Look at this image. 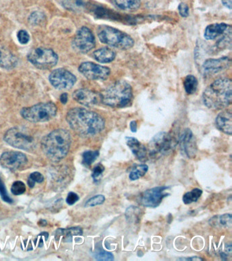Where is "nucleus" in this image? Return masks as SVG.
<instances>
[{"instance_id":"nucleus-7","label":"nucleus","mask_w":232,"mask_h":261,"mask_svg":"<svg viewBox=\"0 0 232 261\" xmlns=\"http://www.w3.org/2000/svg\"><path fill=\"white\" fill-rule=\"evenodd\" d=\"M5 140L10 146L20 150L29 151L35 146V138L25 129L14 127L7 131Z\"/></svg>"},{"instance_id":"nucleus-14","label":"nucleus","mask_w":232,"mask_h":261,"mask_svg":"<svg viewBox=\"0 0 232 261\" xmlns=\"http://www.w3.org/2000/svg\"><path fill=\"white\" fill-rule=\"evenodd\" d=\"M27 158L23 153L17 151H8L0 157V165L4 168L16 171L27 164Z\"/></svg>"},{"instance_id":"nucleus-44","label":"nucleus","mask_w":232,"mask_h":261,"mask_svg":"<svg viewBox=\"0 0 232 261\" xmlns=\"http://www.w3.org/2000/svg\"><path fill=\"white\" fill-rule=\"evenodd\" d=\"M130 129L132 132L136 133L137 131V123L136 121H132L130 123Z\"/></svg>"},{"instance_id":"nucleus-40","label":"nucleus","mask_w":232,"mask_h":261,"mask_svg":"<svg viewBox=\"0 0 232 261\" xmlns=\"http://www.w3.org/2000/svg\"><path fill=\"white\" fill-rule=\"evenodd\" d=\"M178 11H179L180 15L182 17H187L189 16V7L185 4H180L178 6Z\"/></svg>"},{"instance_id":"nucleus-38","label":"nucleus","mask_w":232,"mask_h":261,"mask_svg":"<svg viewBox=\"0 0 232 261\" xmlns=\"http://www.w3.org/2000/svg\"><path fill=\"white\" fill-rule=\"evenodd\" d=\"M17 39L18 41L22 45H26V44L29 43L30 37H29V33L26 31L20 30L17 33Z\"/></svg>"},{"instance_id":"nucleus-29","label":"nucleus","mask_w":232,"mask_h":261,"mask_svg":"<svg viewBox=\"0 0 232 261\" xmlns=\"http://www.w3.org/2000/svg\"><path fill=\"white\" fill-rule=\"evenodd\" d=\"M98 156V151H87L83 154V163L86 166H90Z\"/></svg>"},{"instance_id":"nucleus-10","label":"nucleus","mask_w":232,"mask_h":261,"mask_svg":"<svg viewBox=\"0 0 232 261\" xmlns=\"http://www.w3.org/2000/svg\"><path fill=\"white\" fill-rule=\"evenodd\" d=\"M96 47V39L92 31L87 27L80 28L72 41V47L80 53H87Z\"/></svg>"},{"instance_id":"nucleus-37","label":"nucleus","mask_w":232,"mask_h":261,"mask_svg":"<svg viewBox=\"0 0 232 261\" xmlns=\"http://www.w3.org/2000/svg\"><path fill=\"white\" fill-rule=\"evenodd\" d=\"M231 215L227 214L222 215L219 218V224L221 226L231 227Z\"/></svg>"},{"instance_id":"nucleus-26","label":"nucleus","mask_w":232,"mask_h":261,"mask_svg":"<svg viewBox=\"0 0 232 261\" xmlns=\"http://www.w3.org/2000/svg\"><path fill=\"white\" fill-rule=\"evenodd\" d=\"M148 167L147 165L141 164L136 165L132 169L130 173V179L131 180L134 181L138 180L139 178H142L144 175L147 173Z\"/></svg>"},{"instance_id":"nucleus-12","label":"nucleus","mask_w":232,"mask_h":261,"mask_svg":"<svg viewBox=\"0 0 232 261\" xmlns=\"http://www.w3.org/2000/svg\"><path fill=\"white\" fill-rule=\"evenodd\" d=\"M169 188L167 187H158L144 191L140 197V204L147 208H157L160 206L162 200L169 195L165 193V191Z\"/></svg>"},{"instance_id":"nucleus-27","label":"nucleus","mask_w":232,"mask_h":261,"mask_svg":"<svg viewBox=\"0 0 232 261\" xmlns=\"http://www.w3.org/2000/svg\"><path fill=\"white\" fill-rule=\"evenodd\" d=\"M202 191L200 189H194L193 190L187 192L182 197L184 204H190L192 203L196 202L201 197Z\"/></svg>"},{"instance_id":"nucleus-4","label":"nucleus","mask_w":232,"mask_h":261,"mask_svg":"<svg viewBox=\"0 0 232 261\" xmlns=\"http://www.w3.org/2000/svg\"><path fill=\"white\" fill-rule=\"evenodd\" d=\"M100 101L114 108L128 105L133 98L132 87L126 81H118L106 87L100 93Z\"/></svg>"},{"instance_id":"nucleus-18","label":"nucleus","mask_w":232,"mask_h":261,"mask_svg":"<svg viewBox=\"0 0 232 261\" xmlns=\"http://www.w3.org/2000/svg\"><path fill=\"white\" fill-rule=\"evenodd\" d=\"M231 29V26L225 23L212 24L206 28L204 38L206 41H215L217 39H220Z\"/></svg>"},{"instance_id":"nucleus-21","label":"nucleus","mask_w":232,"mask_h":261,"mask_svg":"<svg viewBox=\"0 0 232 261\" xmlns=\"http://www.w3.org/2000/svg\"><path fill=\"white\" fill-rule=\"evenodd\" d=\"M127 145L130 150L132 151L133 154L140 161L146 160V155H147V149L136 138L132 137H126Z\"/></svg>"},{"instance_id":"nucleus-45","label":"nucleus","mask_w":232,"mask_h":261,"mask_svg":"<svg viewBox=\"0 0 232 261\" xmlns=\"http://www.w3.org/2000/svg\"><path fill=\"white\" fill-rule=\"evenodd\" d=\"M35 183L34 181L29 178V180L27 181V184H28V186L30 187V188H33V187H34Z\"/></svg>"},{"instance_id":"nucleus-31","label":"nucleus","mask_w":232,"mask_h":261,"mask_svg":"<svg viewBox=\"0 0 232 261\" xmlns=\"http://www.w3.org/2000/svg\"><path fill=\"white\" fill-rule=\"evenodd\" d=\"M45 14L38 11H35L34 13H31L28 19L29 23L33 25H37L43 23L45 21Z\"/></svg>"},{"instance_id":"nucleus-16","label":"nucleus","mask_w":232,"mask_h":261,"mask_svg":"<svg viewBox=\"0 0 232 261\" xmlns=\"http://www.w3.org/2000/svg\"><path fill=\"white\" fill-rule=\"evenodd\" d=\"M231 60L228 57L208 59L202 65L204 75H214L229 68Z\"/></svg>"},{"instance_id":"nucleus-35","label":"nucleus","mask_w":232,"mask_h":261,"mask_svg":"<svg viewBox=\"0 0 232 261\" xmlns=\"http://www.w3.org/2000/svg\"><path fill=\"white\" fill-rule=\"evenodd\" d=\"M0 195H1L2 199H3L5 202L10 203V204L13 202V199H12L11 197H9V194H8L5 183L3 182L1 178H0Z\"/></svg>"},{"instance_id":"nucleus-32","label":"nucleus","mask_w":232,"mask_h":261,"mask_svg":"<svg viewBox=\"0 0 232 261\" xmlns=\"http://www.w3.org/2000/svg\"><path fill=\"white\" fill-rule=\"evenodd\" d=\"M105 197L102 195H98L96 196L91 197L88 201H87L85 206L88 208V207H94L99 206L104 204L105 201Z\"/></svg>"},{"instance_id":"nucleus-13","label":"nucleus","mask_w":232,"mask_h":261,"mask_svg":"<svg viewBox=\"0 0 232 261\" xmlns=\"http://www.w3.org/2000/svg\"><path fill=\"white\" fill-rule=\"evenodd\" d=\"M79 70L86 79L91 81H104L110 73L108 67L92 62L83 63L79 66Z\"/></svg>"},{"instance_id":"nucleus-11","label":"nucleus","mask_w":232,"mask_h":261,"mask_svg":"<svg viewBox=\"0 0 232 261\" xmlns=\"http://www.w3.org/2000/svg\"><path fill=\"white\" fill-rule=\"evenodd\" d=\"M49 81L55 89H70L75 85L76 78L70 71L63 68L56 69L49 76Z\"/></svg>"},{"instance_id":"nucleus-41","label":"nucleus","mask_w":232,"mask_h":261,"mask_svg":"<svg viewBox=\"0 0 232 261\" xmlns=\"http://www.w3.org/2000/svg\"><path fill=\"white\" fill-rule=\"evenodd\" d=\"M29 178L34 181L35 182L37 183H42L43 182L44 180H45L43 175L41 174V173L37 172V171L31 173L30 176H29Z\"/></svg>"},{"instance_id":"nucleus-19","label":"nucleus","mask_w":232,"mask_h":261,"mask_svg":"<svg viewBox=\"0 0 232 261\" xmlns=\"http://www.w3.org/2000/svg\"><path fill=\"white\" fill-rule=\"evenodd\" d=\"M17 58L3 44H0V67L6 69H12L17 66Z\"/></svg>"},{"instance_id":"nucleus-36","label":"nucleus","mask_w":232,"mask_h":261,"mask_svg":"<svg viewBox=\"0 0 232 261\" xmlns=\"http://www.w3.org/2000/svg\"><path fill=\"white\" fill-rule=\"evenodd\" d=\"M104 171V167L102 164H98L95 167L92 173V178L95 182L100 180L101 176H102L103 172Z\"/></svg>"},{"instance_id":"nucleus-6","label":"nucleus","mask_w":232,"mask_h":261,"mask_svg":"<svg viewBox=\"0 0 232 261\" xmlns=\"http://www.w3.org/2000/svg\"><path fill=\"white\" fill-rule=\"evenodd\" d=\"M57 107L53 103H41L32 106L23 107L21 115L31 123H45L56 117Z\"/></svg>"},{"instance_id":"nucleus-46","label":"nucleus","mask_w":232,"mask_h":261,"mask_svg":"<svg viewBox=\"0 0 232 261\" xmlns=\"http://www.w3.org/2000/svg\"><path fill=\"white\" fill-rule=\"evenodd\" d=\"M38 225H40V226L45 227L46 226V225H47V222L45 220H41L38 222Z\"/></svg>"},{"instance_id":"nucleus-9","label":"nucleus","mask_w":232,"mask_h":261,"mask_svg":"<svg viewBox=\"0 0 232 261\" xmlns=\"http://www.w3.org/2000/svg\"><path fill=\"white\" fill-rule=\"evenodd\" d=\"M174 146L173 137L170 133L160 132L154 135L148 144L150 157H159L167 155Z\"/></svg>"},{"instance_id":"nucleus-24","label":"nucleus","mask_w":232,"mask_h":261,"mask_svg":"<svg viewBox=\"0 0 232 261\" xmlns=\"http://www.w3.org/2000/svg\"><path fill=\"white\" fill-rule=\"evenodd\" d=\"M83 235L82 229L80 227H74L67 229H58L56 232L57 236H63L65 242H70L73 236Z\"/></svg>"},{"instance_id":"nucleus-22","label":"nucleus","mask_w":232,"mask_h":261,"mask_svg":"<svg viewBox=\"0 0 232 261\" xmlns=\"http://www.w3.org/2000/svg\"><path fill=\"white\" fill-rule=\"evenodd\" d=\"M94 57L98 62L108 63L114 61L115 57H116V53L113 50L104 47L95 51Z\"/></svg>"},{"instance_id":"nucleus-42","label":"nucleus","mask_w":232,"mask_h":261,"mask_svg":"<svg viewBox=\"0 0 232 261\" xmlns=\"http://www.w3.org/2000/svg\"><path fill=\"white\" fill-rule=\"evenodd\" d=\"M67 99H68V95H67V93H63L61 95L60 101L63 104H65L67 103Z\"/></svg>"},{"instance_id":"nucleus-25","label":"nucleus","mask_w":232,"mask_h":261,"mask_svg":"<svg viewBox=\"0 0 232 261\" xmlns=\"http://www.w3.org/2000/svg\"><path fill=\"white\" fill-rule=\"evenodd\" d=\"M184 89L187 94L191 95L197 91L198 82L197 79L193 75L187 76L183 82Z\"/></svg>"},{"instance_id":"nucleus-30","label":"nucleus","mask_w":232,"mask_h":261,"mask_svg":"<svg viewBox=\"0 0 232 261\" xmlns=\"http://www.w3.org/2000/svg\"><path fill=\"white\" fill-rule=\"evenodd\" d=\"M61 3L63 7L70 10L81 9L84 6L81 0H61Z\"/></svg>"},{"instance_id":"nucleus-23","label":"nucleus","mask_w":232,"mask_h":261,"mask_svg":"<svg viewBox=\"0 0 232 261\" xmlns=\"http://www.w3.org/2000/svg\"><path fill=\"white\" fill-rule=\"evenodd\" d=\"M119 9L126 11H134L140 7V0H114Z\"/></svg>"},{"instance_id":"nucleus-3","label":"nucleus","mask_w":232,"mask_h":261,"mask_svg":"<svg viewBox=\"0 0 232 261\" xmlns=\"http://www.w3.org/2000/svg\"><path fill=\"white\" fill-rule=\"evenodd\" d=\"M232 100V84L229 79L216 80L203 93L204 104L212 109H221L229 106Z\"/></svg>"},{"instance_id":"nucleus-1","label":"nucleus","mask_w":232,"mask_h":261,"mask_svg":"<svg viewBox=\"0 0 232 261\" xmlns=\"http://www.w3.org/2000/svg\"><path fill=\"white\" fill-rule=\"evenodd\" d=\"M66 121L75 133L85 137L98 134L105 127L104 119L100 115L82 107L69 109Z\"/></svg>"},{"instance_id":"nucleus-28","label":"nucleus","mask_w":232,"mask_h":261,"mask_svg":"<svg viewBox=\"0 0 232 261\" xmlns=\"http://www.w3.org/2000/svg\"><path fill=\"white\" fill-rule=\"evenodd\" d=\"M127 220L129 222L136 224L140 221V210L136 206H131L126 212Z\"/></svg>"},{"instance_id":"nucleus-34","label":"nucleus","mask_w":232,"mask_h":261,"mask_svg":"<svg viewBox=\"0 0 232 261\" xmlns=\"http://www.w3.org/2000/svg\"><path fill=\"white\" fill-rule=\"evenodd\" d=\"M95 258L98 260H113L114 256L110 252H106V251L101 250L100 252H96L94 254Z\"/></svg>"},{"instance_id":"nucleus-17","label":"nucleus","mask_w":232,"mask_h":261,"mask_svg":"<svg viewBox=\"0 0 232 261\" xmlns=\"http://www.w3.org/2000/svg\"><path fill=\"white\" fill-rule=\"evenodd\" d=\"M73 99L76 102L86 107H93L100 100V94L86 89H81L73 93Z\"/></svg>"},{"instance_id":"nucleus-39","label":"nucleus","mask_w":232,"mask_h":261,"mask_svg":"<svg viewBox=\"0 0 232 261\" xmlns=\"http://www.w3.org/2000/svg\"><path fill=\"white\" fill-rule=\"evenodd\" d=\"M79 200V195L76 194V193L70 192L69 193L68 195H67V197L66 198V203L67 204L69 205V206H72V205H74L75 203H76L77 201H78Z\"/></svg>"},{"instance_id":"nucleus-20","label":"nucleus","mask_w":232,"mask_h":261,"mask_svg":"<svg viewBox=\"0 0 232 261\" xmlns=\"http://www.w3.org/2000/svg\"><path fill=\"white\" fill-rule=\"evenodd\" d=\"M217 128L227 135L232 133V114L231 111L225 110L218 115L215 120Z\"/></svg>"},{"instance_id":"nucleus-43","label":"nucleus","mask_w":232,"mask_h":261,"mask_svg":"<svg viewBox=\"0 0 232 261\" xmlns=\"http://www.w3.org/2000/svg\"><path fill=\"white\" fill-rule=\"evenodd\" d=\"M222 3L225 7L230 10L231 9L232 0H222Z\"/></svg>"},{"instance_id":"nucleus-33","label":"nucleus","mask_w":232,"mask_h":261,"mask_svg":"<svg viewBox=\"0 0 232 261\" xmlns=\"http://www.w3.org/2000/svg\"><path fill=\"white\" fill-rule=\"evenodd\" d=\"M26 191V187L21 181H16L11 187V191L13 195H20L23 194Z\"/></svg>"},{"instance_id":"nucleus-2","label":"nucleus","mask_w":232,"mask_h":261,"mask_svg":"<svg viewBox=\"0 0 232 261\" xmlns=\"http://www.w3.org/2000/svg\"><path fill=\"white\" fill-rule=\"evenodd\" d=\"M72 139L67 130L59 129L46 135L42 139L41 146L46 156L53 162H59L66 157L70 148Z\"/></svg>"},{"instance_id":"nucleus-15","label":"nucleus","mask_w":232,"mask_h":261,"mask_svg":"<svg viewBox=\"0 0 232 261\" xmlns=\"http://www.w3.org/2000/svg\"><path fill=\"white\" fill-rule=\"evenodd\" d=\"M178 142L182 155L188 159L195 157L197 153V143L195 136L189 129H184L182 131L178 139Z\"/></svg>"},{"instance_id":"nucleus-5","label":"nucleus","mask_w":232,"mask_h":261,"mask_svg":"<svg viewBox=\"0 0 232 261\" xmlns=\"http://www.w3.org/2000/svg\"><path fill=\"white\" fill-rule=\"evenodd\" d=\"M101 43L122 50L131 49L134 45V40L126 33L110 26H102L98 33Z\"/></svg>"},{"instance_id":"nucleus-8","label":"nucleus","mask_w":232,"mask_h":261,"mask_svg":"<svg viewBox=\"0 0 232 261\" xmlns=\"http://www.w3.org/2000/svg\"><path fill=\"white\" fill-rule=\"evenodd\" d=\"M27 59L37 68H52L58 62V56L53 50L40 47L32 49L27 55Z\"/></svg>"}]
</instances>
